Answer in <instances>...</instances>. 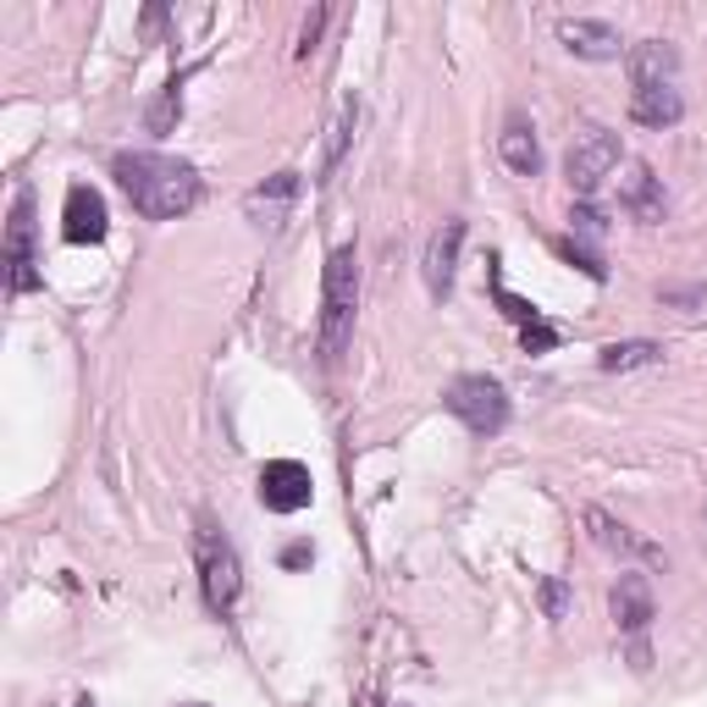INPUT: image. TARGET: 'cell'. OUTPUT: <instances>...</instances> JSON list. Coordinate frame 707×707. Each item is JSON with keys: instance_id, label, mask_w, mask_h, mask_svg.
I'll return each instance as SVG.
<instances>
[{"instance_id": "1", "label": "cell", "mask_w": 707, "mask_h": 707, "mask_svg": "<svg viewBox=\"0 0 707 707\" xmlns=\"http://www.w3.org/2000/svg\"><path fill=\"white\" fill-rule=\"evenodd\" d=\"M116 183L127 194V205L149 221H177L199 205V171L188 160H171V155H155V149H138V155H116Z\"/></svg>"}, {"instance_id": "2", "label": "cell", "mask_w": 707, "mask_h": 707, "mask_svg": "<svg viewBox=\"0 0 707 707\" xmlns=\"http://www.w3.org/2000/svg\"><path fill=\"white\" fill-rule=\"evenodd\" d=\"M354 310H360V254L354 243L326 254V282H321V360L337 365L354 332Z\"/></svg>"}, {"instance_id": "3", "label": "cell", "mask_w": 707, "mask_h": 707, "mask_svg": "<svg viewBox=\"0 0 707 707\" xmlns=\"http://www.w3.org/2000/svg\"><path fill=\"white\" fill-rule=\"evenodd\" d=\"M620 155H625V149H620V133H614V127H597V122H592V127H581V133H575V144H570V155H564L570 194L586 205V199L609 183V171L620 166Z\"/></svg>"}, {"instance_id": "4", "label": "cell", "mask_w": 707, "mask_h": 707, "mask_svg": "<svg viewBox=\"0 0 707 707\" xmlns=\"http://www.w3.org/2000/svg\"><path fill=\"white\" fill-rule=\"evenodd\" d=\"M443 404H448V415L465 420L476 437H498V432L509 426V393H503V382H492V376H454L448 393H443Z\"/></svg>"}, {"instance_id": "5", "label": "cell", "mask_w": 707, "mask_h": 707, "mask_svg": "<svg viewBox=\"0 0 707 707\" xmlns=\"http://www.w3.org/2000/svg\"><path fill=\"white\" fill-rule=\"evenodd\" d=\"M199 586H205V603L216 614H232L238 609V592H243V570H238V553L227 537H216L210 526H199Z\"/></svg>"}, {"instance_id": "6", "label": "cell", "mask_w": 707, "mask_h": 707, "mask_svg": "<svg viewBox=\"0 0 707 707\" xmlns=\"http://www.w3.org/2000/svg\"><path fill=\"white\" fill-rule=\"evenodd\" d=\"M6 288L33 293L39 288V254H33V194L17 188L11 221H6Z\"/></svg>"}, {"instance_id": "7", "label": "cell", "mask_w": 707, "mask_h": 707, "mask_svg": "<svg viewBox=\"0 0 707 707\" xmlns=\"http://www.w3.org/2000/svg\"><path fill=\"white\" fill-rule=\"evenodd\" d=\"M459 249H465V221L459 216H448L437 232H432V243H426V254H420V277H426V293L443 304L448 293H454V271H459Z\"/></svg>"}, {"instance_id": "8", "label": "cell", "mask_w": 707, "mask_h": 707, "mask_svg": "<svg viewBox=\"0 0 707 707\" xmlns=\"http://www.w3.org/2000/svg\"><path fill=\"white\" fill-rule=\"evenodd\" d=\"M310 498H315V481L299 459H271L260 470V503L271 514H299V509H310Z\"/></svg>"}, {"instance_id": "9", "label": "cell", "mask_w": 707, "mask_h": 707, "mask_svg": "<svg viewBox=\"0 0 707 707\" xmlns=\"http://www.w3.org/2000/svg\"><path fill=\"white\" fill-rule=\"evenodd\" d=\"M620 210L631 216V221H642V227H658L664 216H669V194H664V177L653 171V166H631L625 177H620Z\"/></svg>"}, {"instance_id": "10", "label": "cell", "mask_w": 707, "mask_h": 707, "mask_svg": "<svg viewBox=\"0 0 707 707\" xmlns=\"http://www.w3.org/2000/svg\"><path fill=\"white\" fill-rule=\"evenodd\" d=\"M609 614H614V625H620L625 636H642V631L658 620L653 581H647L642 570H625V575L614 581V592H609Z\"/></svg>"}, {"instance_id": "11", "label": "cell", "mask_w": 707, "mask_h": 707, "mask_svg": "<svg viewBox=\"0 0 707 707\" xmlns=\"http://www.w3.org/2000/svg\"><path fill=\"white\" fill-rule=\"evenodd\" d=\"M105 227H111V216H105L100 188L72 183V188H66V205H61V238H66V243H100Z\"/></svg>"}, {"instance_id": "12", "label": "cell", "mask_w": 707, "mask_h": 707, "mask_svg": "<svg viewBox=\"0 0 707 707\" xmlns=\"http://www.w3.org/2000/svg\"><path fill=\"white\" fill-rule=\"evenodd\" d=\"M586 531H592V542L603 548V553H620V559H642V564H664V548L658 542H647V537H636L625 520H614L609 509H586Z\"/></svg>"}, {"instance_id": "13", "label": "cell", "mask_w": 707, "mask_h": 707, "mask_svg": "<svg viewBox=\"0 0 707 707\" xmlns=\"http://www.w3.org/2000/svg\"><path fill=\"white\" fill-rule=\"evenodd\" d=\"M559 44L581 61H620V28L614 22H597V17H564L559 22Z\"/></svg>"}, {"instance_id": "14", "label": "cell", "mask_w": 707, "mask_h": 707, "mask_svg": "<svg viewBox=\"0 0 707 707\" xmlns=\"http://www.w3.org/2000/svg\"><path fill=\"white\" fill-rule=\"evenodd\" d=\"M625 72H631V89H664L680 72V50L669 39H642L625 50Z\"/></svg>"}, {"instance_id": "15", "label": "cell", "mask_w": 707, "mask_h": 707, "mask_svg": "<svg viewBox=\"0 0 707 707\" xmlns=\"http://www.w3.org/2000/svg\"><path fill=\"white\" fill-rule=\"evenodd\" d=\"M293 199H299V171H277V177H266V183L243 199V210H249V221H254V227L277 232V227L288 221Z\"/></svg>"}, {"instance_id": "16", "label": "cell", "mask_w": 707, "mask_h": 707, "mask_svg": "<svg viewBox=\"0 0 707 707\" xmlns=\"http://www.w3.org/2000/svg\"><path fill=\"white\" fill-rule=\"evenodd\" d=\"M631 116L642 122V127H675L680 116H686V100H680V89L675 83H664V89H636L631 94Z\"/></svg>"}, {"instance_id": "17", "label": "cell", "mask_w": 707, "mask_h": 707, "mask_svg": "<svg viewBox=\"0 0 707 707\" xmlns=\"http://www.w3.org/2000/svg\"><path fill=\"white\" fill-rule=\"evenodd\" d=\"M498 155H503V166L520 171V177H537V171H542V144H537V133H531L526 122H509V127L498 133Z\"/></svg>"}, {"instance_id": "18", "label": "cell", "mask_w": 707, "mask_h": 707, "mask_svg": "<svg viewBox=\"0 0 707 707\" xmlns=\"http://www.w3.org/2000/svg\"><path fill=\"white\" fill-rule=\"evenodd\" d=\"M658 360H664V343H653V337H631V343H609V349L597 354V371L620 376V371H642V365H658Z\"/></svg>"}, {"instance_id": "19", "label": "cell", "mask_w": 707, "mask_h": 707, "mask_svg": "<svg viewBox=\"0 0 707 707\" xmlns=\"http://www.w3.org/2000/svg\"><path fill=\"white\" fill-rule=\"evenodd\" d=\"M354 122H360V100H343V105H337V116H332V127H326V155H321V177H315V183H326V177L337 171V160H343V149H349Z\"/></svg>"}, {"instance_id": "20", "label": "cell", "mask_w": 707, "mask_h": 707, "mask_svg": "<svg viewBox=\"0 0 707 707\" xmlns=\"http://www.w3.org/2000/svg\"><path fill=\"white\" fill-rule=\"evenodd\" d=\"M177 116H183V77H171V83L160 89V100L149 105V116H144V122H149V133H166Z\"/></svg>"}, {"instance_id": "21", "label": "cell", "mask_w": 707, "mask_h": 707, "mask_svg": "<svg viewBox=\"0 0 707 707\" xmlns=\"http://www.w3.org/2000/svg\"><path fill=\"white\" fill-rule=\"evenodd\" d=\"M559 254L570 260V266H581L592 282H609V266H603V254L592 249V243H575V238H559Z\"/></svg>"}, {"instance_id": "22", "label": "cell", "mask_w": 707, "mask_h": 707, "mask_svg": "<svg viewBox=\"0 0 707 707\" xmlns=\"http://www.w3.org/2000/svg\"><path fill=\"white\" fill-rule=\"evenodd\" d=\"M570 227H575V243H597V238L609 232L603 210H592V205H575V210H570Z\"/></svg>"}, {"instance_id": "23", "label": "cell", "mask_w": 707, "mask_h": 707, "mask_svg": "<svg viewBox=\"0 0 707 707\" xmlns=\"http://www.w3.org/2000/svg\"><path fill=\"white\" fill-rule=\"evenodd\" d=\"M492 293H498V304H503V315H509V321H514V326H520V332H526V326H537V321H542V315H537V304H531V299H514V293H509V288H503V282H492Z\"/></svg>"}, {"instance_id": "24", "label": "cell", "mask_w": 707, "mask_h": 707, "mask_svg": "<svg viewBox=\"0 0 707 707\" xmlns=\"http://www.w3.org/2000/svg\"><path fill=\"white\" fill-rule=\"evenodd\" d=\"M537 592H542V614H548V620H564V614H570V586H564L559 575H542Z\"/></svg>"}, {"instance_id": "25", "label": "cell", "mask_w": 707, "mask_h": 707, "mask_svg": "<svg viewBox=\"0 0 707 707\" xmlns=\"http://www.w3.org/2000/svg\"><path fill=\"white\" fill-rule=\"evenodd\" d=\"M520 343H526V354H548V349H559V332L548 321H537V326L520 332Z\"/></svg>"}, {"instance_id": "26", "label": "cell", "mask_w": 707, "mask_h": 707, "mask_svg": "<svg viewBox=\"0 0 707 707\" xmlns=\"http://www.w3.org/2000/svg\"><path fill=\"white\" fill-rule=\"evenodd\" d=\"M321 28H326V6L310 11V22H304V33H299V55H310V50L321 44Z\"/></svg>"}, {"instance_id": "27", "label": "cell", "mask_w": 707, "mask_h": 707, "mask_svg": "<svg viewBox=\"0 0 707 707\" xmlns=\"http://www.w3.org/2000/svg\"><path fill=\"white\" fill-rule=\"evenodd\" d=\"M664 299L680 304V310H692V304H703V288H664Z\"/></svg>"}, {"instance_id": "28", "label": "cell", "mask_w": 707, "mask_h": 707, "mask_svg": "<svg viewBox=\"0 0 707 707\" xmlns=\"http://www.w3.org/2000/svg\"><path fill=\"white\" fill-rule=\"evenodd\" d=\"M310 559H315V548H310V542H293V548L282 553V564H288V570H304Z\"/></svg>"}, {"instance_id": "29", "label": "cell", "mask_w": 707, "mask_h": 707, "mask_svg": "<svg viewBox=\"0 0 707 707\" xmlns=\"http://www.w3.org/2000/svg\"><path fill=\"white\" fill-rule=\"evenodd\" d=\"M160 28H166V6H149V11H144V39H155Z\"/></svg>"}, {"instance_id": "30", "label": "cell", "mask_w": 707, "mask_h": 707, "mask_svg": "<svg viewBox=\"0 0 707 707\" xmlns=\"http://www.w3.org/2000/svg\"><path fill=\"white\" fill-rule=\"evenodd\" d=\"M72 707H94V697H77V703H72Z\"/></svg>"}]
</instances>
